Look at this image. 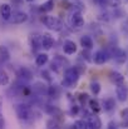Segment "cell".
<instances>
[{
	"label": "cell",
	"instance_id": "cell-1",
	"mask_svg": "<svg viewBox=\"0 0 128 129\" xmlns=\"http://www.w3.org/2000/svg\"><path fill=\"white\" fill-rule=\"evenodd\" d=\"M40 21H42V23L45 25V26H46V28H48V29L54 30V31H60V30H63V28H64L63 21H62L59 18L53 16V15H46V14H43L42 16H40Z\"/></svg>",
	"mask_w": 128,
	"mask_h": 129
},
{
	"label": "cell",
	"instance_id": "cell-2",
	"mask_svg": "<svg viewBox=\"0 0 128 129\" xmlns=\"http://www.w3.org/2000/svg\"><path fill=\"white\" fill-rule=\"evenodd\" d=\"M79 77H81V72L78 69V67H72V68H68L65 72H64V79H63V85L64 86H73L74 84H77V82L79 80Z\"/></svg>",
	"mask_w": 128,
	"mask_h": 129
},
{
	"label": "cell",
	"instance_id": "cell-3",
	"mask_svg": "<svg viewBox=\"0 0 128 129\" xmlns=\"http://www.w3.org/2000/svg\"><path fill=\"white\" fill-rule=\"evenodd\" d=\"M14 109H15V113L18 115V118L20 120H30L34 115V112L33 109L28 105V104H24V103H20V104H15L14 105Z\"/></svg>",
	"mask_w": 128,
	"mask_h": 129
},
{
	"label": "cell",
	"instance_id": "cell-4",
	"mask_svg": "<svg viewBox=\"0 0 128 129\" xmlns=\"http://www.w3.org/2000/svg\"><path fill=\"white\" fill-rule=\"evenodd\" d=\"M70 25H72V28H77V29H81V28L84 26V18H83V15L79 10H77L72 14Z\"/></svg>",
	"mask_w": 128,
	"mask_h": 129
},
{
	"label": "cell",
	"instance_id": "cell-5",
	"mask_svg": "<svg viewBox=\"0 0 128 129\" xmlns=\"http://www.w3.org/2000/svg\"><path fill=\"white\" fill-rule=\"evenodd\" d=\"M28 19H29V15L25 11H21V10H15L11 14V18H10L13 24H24L25 21H28Z\"/></svg>",
	"mask_w": 128,
	"mask_h": 129
},
{
	"label": "cell",
	"instance_id": "cell-6",
	"mask_svg": "<svg viewBox=\"0 0 128 129\" xmlns=\"http://www.w3.org/2000/svg\"><path fill=\"white\" fill-rule=\"evenodd\" d=\"M109 53L107 50H97L94 54H93V61L97 64V65H102L104 63L108 61L109 59Z\"/></svg>",
	"mask_w": 128,
	"mask_h": 129
},
{
	"label": "cell",
	"instance_id": "cell-7",
	"mask_svg": "<svg viewBox=\"0 0 128 129\" xmlns=\"http://www.w3.org/2000/svg\"><path fill=\"white\" fill-rule=\"evenodd\" d=\"M77 49H78V46H77L75 42H73L70 39L64 40V43H63V51H64V54L73 55V54L77 53Z\"/></svg>",
	"mask_w": 128,
	"mask_h": 129
},
{
	"label": "cell",
	"instance_id": "cell-8",
	"mask_svg": "<svg viewBox=\"0 0 128 129\" xmlns=\"http://www.w3.org/2000/svg\"><path fill=\"white\" fill-rule=\"evenodd\" d=\"M40 43H42V49H44V50H50L54 46V38L49 33H44V34H42Z\"/></svg>",
	"mask_w": 128,
	"mask_h": 129
},
{
	"label": "cell",
	"instance_id": "cell-9",
	"mask_svg": "<svg viewBox=\"0 0 128 129\" xmlns=\"http://www.w3.org/2000/svg\"><path fill=\"white\" fill-rule=\"evenodd\" d=\"M116 95L118 98L119 102H124L127 100L128 98V88L124 84H121V85H117L116 88Z\"/></svg>",
	"mask_w": 128,
	"mask_h": 129
},
{
	"label": "cell",
	"instance_id": "cell-10",
	"mask_svg": "<svg viewBox=\"0 0 128 129\" xmlns=\"http://www.w3.org/2000/svg\"><path fill=\"white\" fill-rule=\"evenodd\" d=\"M11 14H13V11H11V6H10V4L4 3V4L0 5V16H1L4 20H10Z\"/></svg>",
	"mask_w": 128,
	"mask_h": 129
},
{
	"label": "cell",
	"instance_id": "cell-11",
	"mask_svg": "<svg viewBox=\"0 0 128 129\" xmlns=\"http://www.w3.org/2000/svg\"><path fill=\"white\" fill-rule=\"evenodd\" d=\"M40 39H42V34H38V33H35L30 37V45H32L33 51H38L39 49H42Z\"/></svg>",
	"mask_w": 128,
	"mask_h": 129
},
{
	"label": "cell",
	"instance_id": "cell-12",
	"mask_svg": "<svg viewBox=\"0 0 128 129\" xmlns=\"http://www.w3.org/2000/svg\"><path fill=\"white\" fill-rule=\"evenodd\" d=\"M81 46L83 48V49H87V50H92L93 49V46H94V42H93V39L89 37V35H83V37H81Z\"/></svg>",
	"mask_w": 128,
	"mask_h": 129
},
{
	"label": "cell",
	"instance_id": "cell-13",
	"mask_svg": "<svg viewBox=\"0 0 128 129\" xmlns=\"http://www.w3.org/2000/svg\"><path fill=\"white\" fill-rule=\"evenodd\" d=\"M88 125H89L90 129H100L102 128V122H100L99 117H97V115L93 114L88 119Z\"/></svg>",
	"mask_w": 128,
	"mask_h": 129
},
{
	"label": "cell",
	"instance_id": "cell-14",
	"mask_svg": "<svg viewBox=\"0 0 128 129\" xmlns=\"http://www.w3.org/2000/svg\"><path fill=\"white\" fill-rule=\"evenodd\" d=\"M18 77H19L20 79H23V80H32V78H33V73H32L28 68L21 67V68L18 70Z\"/></svg>",
	"mask_w": 128,
	"mask_h": 129
},
{
	"label": "cell",
	"instance_id": "cell-15",
	"mask_svg": "<svg viewBox=\"0 0 128 129\" xmlns=\"http://www.w3.org/2000/svg\"><path fill=\"white\" fill-rule=\"evenodd\" d=\"M48 61H49V55H48L46 53H39V54L35 56V65L39 67V68L44 67Z\"/></svg>",
	"mask_w": 128,
	"mask_h": 129
},
{
	"label": "cell",
	"instance_id": "cell-16",
	"mask_svg": "<svg viewBox=\"0 0 128 129\" xmlns=\"http://www.w3.org/2000/svg\"><path fill=\"white\" fill-rule=\"evenodd\" d=\"M111 80L116 84V85H121V84H124V77L119 73V72H112L111 75H109Z\"/></svg>",
	"mask_w": 128,
	"mask_h": 129
},
{
	"label": "cell",
	"instance_id": "cell-17",
	"mask_svg": "<svg viewBox=\"0 0 128 129\" xmlns=\"http://www.w3.org/2000/svg\"><path fill=\"white\" fill-rule=\"evenodd\" d=\"M0 60L3 63H6V61L10 60V51L4 45H0Z\"/></svg>",
	"mask_w": 128,
	"mask_h": 129
},
{
	"label": "cell",
	"instance_id": "cell-18",
	"mask_svg": "<svg viewBox=\"0 0 128 129\" xmlns=\"http://www.w3.org/2000/svg\"><path fill=\"white\" fill-rule=\"evenodd\" d=\"M54 5H55V1L54 0H46L44 4L40 5V11L42 13H49L54 9Z\"/></svg>",
	"mask_w": 128,
	"mask_h": 129
},
{
	"label": "cell",
	"instance_id": "cell-19",
	"mask_svg": "<svg viewBox=\"0 0 128 129\" xmlns=\"http://www.w3.org/2000/svg\"><path fill=\"white\" fill-rule=\"evenodd\" d=\"M114 107H116V102H114V99H112V98H108V99H106V100L103 102V109H104L106 112L113 110Z\"/></svg>",
	"mask_w": 128,
	"mask_h": 129
},
{
	"label": "cell",
	"instance_id": "cell-20",
	"mask_svg": "<svg viewBox=\"0 0 128 129\" xmlns=\"http://www.w3.org/2000/svg\"><path fill=\"white\" fill-rule=\"evenodd\" d=\"M45 112H46L48 114L53 115V117H60V115H62V112H60L58 108H55V107H53V105H49V104L45 105Z\"/></svg>",
	"mask_w": 128,
	"mask_h": 129
},
{
	"label": "cell",
	"instance_id": "cell-21",
	"mask_svg": "<svg viewBox=\"0 0 128 129\" xmlns=\"http://www.w3.org/2000/svg\"><path fill=\"white\" fill-rule=\"evenodd\" d=\"M9 84V74L6 73V70L0 69V85L5 86Z\"/></svg>",
	"mask_w": 128,
	"mask_h": 129
},
{
	"label": "cell",
	"instance_id": "cell-22",
	"mask_svg": "<svg viewBox=\"0 0 128 129\" xmlns=\"http://www.w3.org/2000/svg\"><path fill=\"white\" fill-rule=\"evenodd\" d=\"M89 107H90V109L97 114V113H99L100 112V105H99V103H98V100H95V99H90L89 100Z\"/></svg>",
	"mask_w": 128,
	"mask_h": 129
},
{
	"label": "cell",
	"instance_id": "cell-23",
	"mask_svg": "<svg viewBox=\"0 0 128 129\" xmlns=\"http://www.w3.org/2000/svg\"><path fill=\"white\" fill-rule=\"evenodd\" d=\"M34 91H37L40 95H44V93L48 94V88H45V84H43V83H37L34 86Z\"/></svg>",
	"mask_w": 128,
	"mask_h": 129
},
{
	"label": "cell",
	"instance_id": "cell-24",
	"mask_svg": "<svg viewBox=\"0 0 128 129\" xmlns=\"http://www.w3.org/2000/svg\"><path fill=\"white\" fill-rule=\"evenodd\" d=\"M48 95L52 98H58L59 96V88L57 85H52L48 88Z\"/></svg>",
	"mask_w": 128,
	"mask_h": 129
},
{
	"label": "cell",
	"instance_id": "cell-25",
	"mask_svg": "<svg viewBox=\"0 0 128 129\" xmlns=\"http://www.w3.org/2000/svg\"><path fill=\"white\" fill-rule=\"evenodd\" d=\"M114 59H116L118 63H124L126 59H127V54H126V51H123V50H118V53L114 54Z\"/></svg>",
	"mask_w": 128,
	"mask_h": 129
},
{
	"label": "cell",
	"instance_id": "cell-26",
	"mask_svg": "<svg viewBox=\"0 0 128 129\" xmlns=\"http://www.w3.org/2000/svg\"><path fill=\"white\" fill-rule=\"evenodd\" d=\"M46 128L48 129H60V125H59V123L54 118H52V119H49L46 122Z\"/></svg>",
	"mask_w": 128,
	"mask_h": 129
},
{
	"label": "cell",
	"instance_id": "cell-27",
	"mask_svg": "<svg viewBox=\"0 0 128 129\" xmlns=\"http://www.w3.org/2000/svg\"><path fill=\"white\" fill-rule=\"evenodd\" d=\"M90 90H92V93H93L94 95H98L99 91H100V84L97 83V82H93V83L90 84Z\"/></svg>",
	"mask_w": 128,
	"mask_h": 129
},
{
	"label": "cell",
	"instance_id": "cell-28",
	"mask_svg": "<svg viewBox=\"0 0 128 129\" xmlns=\"http://www.w3.org/2000/svg\"><path fill=\"white\" fill-rule=\"evenodd\" d=\"M74 127H75V129H89V125L84 120H77L74 123Z\"/></svg>",
	"mask_w": 128,
	"mask_h": 129
},
{
	"label": "cell",
	"instance_id": "cell-29",
	"mask_svg": "<svg viewBox=\"0 0 128 129\" xmlns=\"http://www.w3.org/2000/svg\"><path fill=\"white\" fill-rule=\"evenodd\" d=\"M121 117H122V119H123V125L128 127V108L123 109V110L121 112Z\"/></svg>",
	"mask_w": 128,
	"mask_h": 129
},
{
	"label": "cell",
	"instance_id": "cell-30",
	"mask_svg": "<svg viewBox=\"0 0 128 129\" xmlns=\"http://www.w3.org/2000/svg\"><path fill=\"white\" fill-rule=\"evenodd\" d=\"M0 129H5V119H4V114L1 112V99H0Z\"/></svg>",
	"mask_w": 128,
	"mask_h": 129
},
{
	"label": "cell",
	"instance_id": "cell-31",
	"mask_svg": "<svg viewBox=\"0 0 128 129\" xmlns=\"http://www.w3.org/2000/svg\"><path fill=\"white\" fill-rule=\"evenodd\" d=\"M42 75H43V78L45 77V79H46L48 82H50V80H52V78L49 77V73H48L46 70H44V72H42Z\"/></svg>",
	"mask_w": 128,
	"mask_h": 129
},
{
	"label": "cell",
	"instance_id": "cell-32",
	"mask_svg": "<svg viewBox=\"0 0 128 129\" xmlns=\"http://www.w3.org/2000/svg\"><path fill=\"white\" fill-rule=\"evenodd\" d=\"M95 4H98V5H104V4H107V0H93Z\"/></svg>",
	"mask_w": 128,
	"mask_h": 129
},
{
	"label": "cell",
	"instance_id": "cell-33",
	"mask_svg": "<svg viewBox=\"0 0 128 129\" xmlns=\"http://www.w3.org/2000/svg\"><path fill=\"white\" fill-rule=\"evenodd\" d=\"M78 110H79V109H78V107H73V108H72V110H70V113H72V114H77V113H78Z\"/></svg>",
	"mask_w": 128,
	"mask_h": 129
},
{
	"label": "cell",
	"instance_id": "cell-34",
	"mask_svg": "<svg viewBox=\"0 0 128 129\" xmlns=\"http://www.w3.org/2000/svg\"><path fill=\"white\" fill-rule=\"evenodd\" d=\"M111 1H112V4H113V5H118V4L121 3V0H111Z\"/></svg>",
	"mask_w": 128,
	"mask_h": 129
},
{
	"label": "cell",
	"instance_id": "cell-35",
	"mask_svg": "<svg viewBox=\"0 0 128 129\" xmlns=\"http://www.w3.org/2000/svg\"><path fill=\"white\" fill-rule=\"evenodd\" d=\"M28 3H33V1H35V0H27Z\"/></svg>",
	"mask_w": 128,
	"mask_h": 129
},
{
	"label": "cell",
	"instance_id": "cell-36",
	"mask_svg": "<svg viewBox=\"0 0 128 129\" xmlns=\"http://www.w3.org/2000/svg\"><path fill=\"white\" fill-rule=\"evenodd\" d=\"M74 1H79V0H74Z\"/></svg>",
	"mask_w": 128,
	"mask_h": 129
}]
</instances>
